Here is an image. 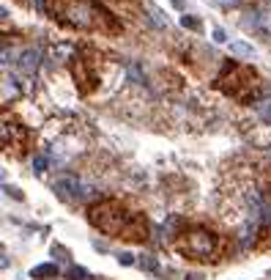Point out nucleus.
Segmentation results:
<instances>
[{"label":"nucleus","instance_id":"f257e3e1","mask_svg":"<svg viewBox=\"0 0 271 280\" xmlns=\"http://www.w3.org/2000/svg\"><path fill=\"white\" fill-rule=\"evenodd\" d=\"M88 220L99 228L101 233L121 236L126 242H145L148 239V223L140 215H129L124 206L115 201H101L93 203L88 212Z\"/></svg>","mask_w":271,"mask_h":280},{"label":"nucleus","instance_id":"f03ea898","mask_svg":"<svg viewBox=\"0 0 271 280\" xmlns=\"http://www.w3.org/2000/svg\"><path fill=\"white\" fill-rule=\"evenodd\" d=\"M49 11L60 22L80 30H110V17L96 0H49Z\"/></svg>","mask_w":271,"mask_h":280},{"label":"nucleus","instance_id":"7ed1b4c3","mask_svg":"<svg viewBox=\"0 0 271 280\" xmlns=\"http://www.w3.org/2000/svg\"><path fill=\"white\" fill-rule=\"evenodd\" d=\"M176 247L181 256L192 258V261H214L219 256V239L203 228H192V231L181 233Z\"/></svg>","mask_w":271,"mask_h":280},{"label":"nucleus","instance_id":"20e7f679","mask_svg":"<svg viewBox=\"0 0 271 280\" xmlns=\"http://www.w3.org/2000/svg\"><path fill=\"white\" fill-rule=\"evenodd\" d=\"M55 190H58L60 198L66 201H83V198L90 195V187L85 184L83 179H77V176H63V179L55 181Z\"/></svg>","mask_w":271,"mask_h":280},{"label":"nucleus","instance_id":"39448f33","mask_svg":"<svg viewBox=\"0 0 271 280\" xmlns=\"http://www.w3.org/2000/svg\"><path fill=\"white\" fill-rule=\"evenodd\" d=\"M19 126L17 124H6V121H0V146L6 149V146H14L19 140Z\"/></svg>","mask_w":271,"mask_h":280},{"label":"nucleus","instance_id":"423d86ee","mask_svg":"<svg viewBox=\"0 0 271 280\" xmlns=\"http://www.w3.org/2000/svg\"><path fill=\"white\" fill-rule=\"evenodd\" d=\"M30 275H33V278H55V275H58V267H55V264H42V267H36Z\"/></svg>","mask_w":271,"mask_h":280},{"label":"nucleus","instance_id":"0eeeda50","mask_svg":"<svg viewBox=\"0 0 271 280\" xmlns=\"http://www.w3.org/2000/svg\"><path fill=\"white\" fill-rule=\"evenodd\" d=\"M230 50H233L236 55H244V58H255V50L249 47V44H244V42H233Z\"/></svg>","mask_w":271,"mask_h":280},{"label":"nucleus","instance_id":"6e6552de","mask_svg":"<svg viewBox=\"0 0 271 280\" xmlns=\"http://www.w3.org/2000/svg\"><path fill=\"white\" fill-rule=\"evenodd\" d=\"M258 17V25L266 30V33H271V11H266V14H255Z\"/></svg>","mask_w":271,"mask_h":280},{"label":"nucleus","instance_id":"1a4fd4ad","mask_svg":"<svg viewBox=\"0 0 271 280\" xmlns=\"http://www.w3.org/2000/svg\"><path fill=\"white\" fill-rule=\"evenodd\" d=\"M260 118H263L266 121V124H271V99L269 102H263V105H260Z\"/></svg>","mask_w":271,"mask_h":280},{"label":"nucleus","instance_id":"9d476101","mask_svg":"<svg viewBox=\"0 0 271 280\" xmlns=\"http://www.w3.org/2000/svg\"><path fill=\"white\" fill-rule=\"evenodd\" d=\"M181 22L186 25V28H192V30H197V28H200V22H197V19H192V17H183Z\"/></svg>","mask_w":271,"mask_h":280},{"label":"nucleus","instance_id":"9b49d317","mask_svg":"<svg viewBox=\"0 0 271 280\" xmlns=\"http://www.w3.org/2000/svg\"><path fill=\"white\" fill-rule=\"evenodd\" d=\"M33 168H36V170H44V168H47V160H44V157H36V160H33Z\"/></svg>","mask_w":271,"mask_h":280},{"label":"nucleus","instance_id":"f8f14e48","mask_svg":"<svg viewBox=\"0 0 271 280\" xmlns=\"http://www.w3.org/2000/svg\"><path fill=\"white\" fill-rule=\"evenodd\" d=\"M71 278H88V272L85 269H71Z\"/></svg>","mask_w":271,"mask_h":280},{"label":"nucleus","instance_id":"ddd939ff","mask_svg":"<svg viewBox=\"0 0 271 280\" xmlns=\"http://www.w3.org/2000/svg\"><path fill=\"white\" fill-rule=\"evenodd\" d=\"M214 39H217V42H225V30L217 28V30H214Z\"/></svg>","mask_w":271,"mask_h":280},{"label":"nucleus","instance_id":"4468645a","mask_svg":"<svg viewBox=\"0 0 271 280\" xmlns=\"http://www.w3.org/2000/svg\"><path fill=\"white\" fill-rule=\"evenodd\" d=\"M219 3H225V6H236L238 0H219Z\"/></svg>","mask_w":271,"mask_h":280},{"label":"nucleus","instance_id":"2eb2a0df","mask_svg":"<svg viewBox=\"0 0 271 280\" xmlns=\"http://www.w3.org/2000/svg\"><path fill=\"white\" fill-rule=\"evenodd\" d=\"M173 3H176V6H181V3H183V0H173Z\"/></svg>","mask_w":271,"mask_h":280}]
</instances>
